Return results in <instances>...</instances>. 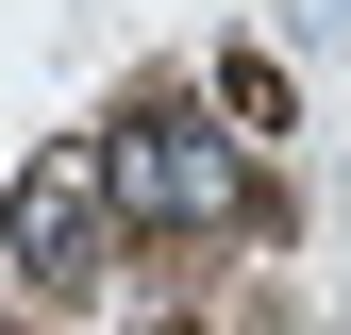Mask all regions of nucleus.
<instances>
[{"mask_svg":"<svg viewBox=\"0 0 351 335\" xmlns=\"http://www.w3.org/2000/svg\"><path fill=\"white\" fill-rule=\"evenodd\" d=\"M134 335H184V319H134Z\"/></svg>","mask_w":351,"mask_h":335,"instance_id":"nucleus-3","label":"nucleus"},{"mask_svg":"<svg viewBox=\"0 0 351 335\" xmlns=\"http://www.w3.org/2000/svg\"><path fill=\"white\" fill-rule=\"evenodd\" d=\"M17 268L34 285H101V235H117V185H101V151H34V185H17Z\"/></svg>","mask_w":351,"mask_h":335,"instance_id":"nucleus-2","label":"nucleus"},{"mask_svg":"<svg viewBox=\"0 0 351 335\" xmlns=\"http://www.w3.org/2000/svg\"><path fill=\"white\" fill-rule=\"evenodd\" d=\"M101 185H117V218H184V235L251 218V168L217 151L201 117H134V135H101Z\"/></svg>","mask_w":351,"mask_h":335,"instance_id":"nucleus-1","label":"nucleus"},{"mask_svg":"<svg viewBox=\"0 0 351 335\" xmlns=\"http://www.w3.org/2000/svg\"><path fill=\"white\" fill-rule=\"evenodd\" d=\"M0 335H34V319H0Z\"/></svg>","mask_w":351,"mask_h":335,"instance_id":"nucleus-4","label":"nucleus"}]
</instances>
